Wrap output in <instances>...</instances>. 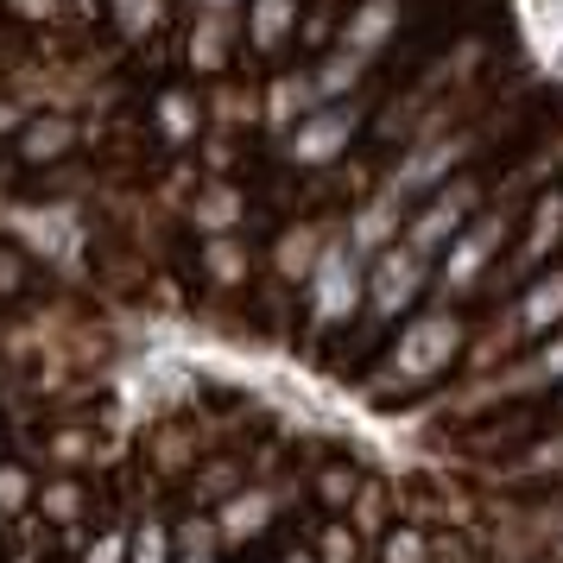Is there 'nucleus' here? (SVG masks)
Wrapping results in <instances>:
<instances>
[{
    "instance_id": "obj_4",
    "label": "nucleus",
    "mask_w": 563,
    "mask_h": 563,
    "mask_svg": "<svg viewBox=\"0 0 563 563\" xmlns=\"http://www.w3.org/2000/svg\"><path fill=\"white\" fill-rule=\"evenodd\" d=\"M431 279H437V266L399 241V247H386V254L367 266V310H374L380 323H393V317H406V310L418 305V291Z\"/></svg>"
},
{
    "instance_id": "obj_25",
    "label": "nucleus",
    "mask_w": 563,
    "mask_h": 563,
    "mask_svg": "<svg viewBox=\"0 0 563 563\" xmlns=\"http://www.w3.org/2000/svg\"><path fill=\"white\" fill-rule=\"evenodd\" d=\"M32 507V475L20 462H0V519L7 512H26Z\"/></svg>"
},
{
    "instance_id": "obj_18",
    "label": "nucleus",
    "mask_w": 563,
    "mask_h": 563,
    "mask_svg": "<svg viewBox=\"0 0 563 563\" xmlns=\"http://www.w3.org/2000/svg\"><path fill=\"white\" fill-rule=\"evenodd\" d=\"M323 247H330V241H323L317 229H291V234L279 241V254H273V260H279V273H285V279H305V285H310L317 260H323Z\"/></svg>"
},
{
    "instance_id": "obj_19",
    "label": "nucleus",
    "mask_w": 563,
    "mask_h": 563,
    "mask_svg": "<svg viewBox=\"0 0 563 563\" xmlns=\"http://www.w3.org/2000/svg\"><path fill=\"white\" fill-rule=\"evenodd\" d=\"M158 128H165V140H172V146L197 140V128H203V108H197V96L165 89V96H158Z\"/></svg>"
},
{
    "instance_id": "obj_27",
    "label": "nucleus",
    "mask_w": 563,
    "mask_h": 563,
    "mask_svg": "<svg viewBox=\"0 0 563 563\" xmlns=\"http://www.w3.org/2000/svg\"><path fill=\"white\" fill-rule=\"evenodd\" d=\"M317 563H361L355 526H330V532H323V544H317Z\"/></svg>"
},
{
    "instance_id": "obj_15",
    "label": "nucleus",
    "mask_w": 563,
    "mask_h": 563,
    "mask_svg": "<svg viewBox=\"0 0 563 563\" xmlns=\"http://www.w3.org/2000/svg\"><path fill=\"white\" fill-rule=\"evenodd\" d=\"M563 247V190H551L544 203H538L532 229H526V247H519V266H538V260H551Z\"/></svg>"
},
{
    "instance_id": "obj_30",
    "label": "nucleus",
    "mask_w": 563,
    "mask_h": 563,
    "mask_svg": "<svg viewBox=\"0 0 563 563\" xmlns=\"http://www.w3.org/2000/svg\"><path fill=\"white\" fill-rule=\"evenodd\" d=\"M526 468H532V475H563V437L538 443V456H526Z\"/></svg>"
},
{
    "instance_id": "obj_11",
    "label": "nucleus",
    "mask_w": 563,
    "mask_h": 563,
    "mask_svg": "<svg viewBox=\"0 0 563 563\" xmlns=\"http://www.w3.org/2000/svg\"><path fill=\"white\" fill-rule=\"evenodd\" d=\"M298 32V0H247V38L254 52H279Z\"/></svg>"
},
{
    "instance_id": "obj_37",
    "label": "nucleus",
    "mask_w": 563,
    "mask_h": 563,
    "mask_svg": "<svg viewBox=\"0 0 563 563\" xmlns=\"http://www.w3.org/2000/svg\"><path fill=\"white\" fill-rule=\"evenodd\" d=\"M285 563H317V558H305V551H291V558H285Z\"/></svg>"
},
{
    "instance_id": "obj_8",
    "label": "nucleus",
    "mask_w": 563,
    "mask_h": 563,
    "mask_svg": "<svg viewBox=\"0 0 563 563\" xmlns=\"http://www.w3.org/2000/svg\"><path fill=\"white\" fill-rule=\"evenodd\" d=\"M406 209H411V197L380 190L367 209H355V216H349V247H355V254H367V260H380L386 247H399V241H406V229H411Z\"/></svg>"
},
{
    "instance_id": "obj_7",
    "label": "nucleus",
    "mask_w": 563,
    "mask_h": 563,
    "mask_svg": "<svg viewBox=\"0 0 563 563\" xmlns=\"http://www.w3.org/2000/svg\"><path fill=\"white\" fill-rule=\"evenodd\" d=\"M475 153V133H450V140H424V146H418V153L406 158V165H399V172H393V190H399V197H418V190H443V184H450V172H456L462 158Z\"/></svg>"
},
{
    "instance_id": "obj_3",
    "label": "nucleus",
    "mask_w": 563,
    "mask_h": 563,
    "mask_svg": "<svg viewBox=\"0 0 563 563\" xmlns=\"http://www.w3.org/2000/svg\"><path fill=\"white\" fill-rule=\"evenodd\" d=\"M475 216H482V190H475L468 178L443 184V190H437L431 203H424L418 216H411L406 247H411V254H424V260H443V254H450V247L462 241V229H468Z\"/></svg>"
},
{
    "instance_id": "obj_20",
    "label": "nucleus",
    "mask_w": 563,
    "mask_h": 563,
    "mask_svg": "<svg viewBox=\"0 0 563 563\" xmlns=\"http://www.w3.org/2000/svg\"><path fill=\"white\" fill-rule=\"evenodd\" d=\"M222 57H229V13H203L197 32H190V64L197 70H222Z\"/></svg>"
},
{
    "instance_id": "obj_24",
    "label": "nucleus",
    "mask_w": 563,
    "mask_h": 563,
    "mask_svg": "<svg viewBox=\"0 0 563 563\" xmlns=\"http://www.w3.org/2000/svg\"><path fill=\"white\" fill-rule=\"evenodd\" d=\"M380 563H431V551L411 526H393V532H380Z\"/></svg>"
},
{
    "instance_id": "obj_6",
    "label": "nucleus",
    "mask_w": 563,
    "mask_h": 563,
    "mask_svg": "<svg viewBox=\"0 0 563 563\" xmlns=\"http://www.w3.org/2000/svg\"><path fill=\"white\" fill-rule=\"evenodd\" d=\"M355 128H361L355 102H349V108H317L305 128L285 133V158H291V165H305V172H323V165H335V158L355 146Z\"/></svg>"
},
{
    "instance_id": "obj_32",
    "label": "nucleus",
    "mask_w": 563,
    "mask_h": 563,
    "mask_svg": "<svg viewBox=\"0 0 563 563\" xmlns=\"http://www.w3.org/2000/svg\"><path fill=\"white\" fill-rule=\"evenodd\" d=\"M178 563H216V551H209V532H203V526L184 538V558H178Z\"/></svg>"
},
{
    "instance_id": "obj_36",
    "label": "nucleus",
    "mask_w": 563,
    "mask_h": 563,
    "mask_svg": "<svg viewBox=\"0 0 563 563\" xmlns=\"http://www.w3.org/2000/svg\"><path fill=\"white\" fill-rule=\"evenodd\" d=\"M197 7H203V13H229L234 0H197Z\"/></svg>"
},
{
    "instance_id": "obj_2",
    "label": "nucleus",
    "mask_w": 563,
    "mask_h": 563,
    "mask_svg": "<svg viewBox=\"0 0 563 563\" xmlns=\"http://www.w3.org/2000/svg\"><path fill=\"white\" fill-rule=\"evenodd\" d=\"M462 349V323L456 317H418L406 335H399V349L386 355L380 367V386H418V380H437Z\"/></svg>"
},
{
    "instance_id": "obj_31",
    "label": "nucleus",
    "mask_w": 563,
    "mask_h": 563,
    "mask_svg": "<svg viewBox=\"0 0 563 563\" xmlns=\"http://www.w3.org/2000/svg\"><path fill=\"white\" fill-rule=\"evenodd\" d=\"M349 494H355V475L349 468H330L323 475V507H349Z\"/></svg>"
},
{
    "instance_id": "obj_39",
    "label": "nucleus",
    "mask_w": 563,
    "mask_h": 563,
    "mask_svg": "<svg viewBox=\"0 0 563 563\" xmlns=\"http://www.w3.org/2000/svg\"><path fill=\"white\" fill-rule=\"evenodd\" d=\"M0 563H7V544H0Z\"/></svg>"
},
{
    "instance_id": "obj_28",
    "label": "nucleus",
    "mask_w": 563,
    "mask_h": 563,
    "mask_svg": "<svg viewBox=\"0 0 563 563\" xmlns=\"http://www.w3.org/2000/svg\"><path fill=\"white\" fill-rule=\"evenodd\" d=\"M133 563H172V538L158 519H146L140 532H133Z\"/></svg>"
},
{
    "instance_id": "obj_16",
    "label": "nucleus",
    "mask_w": 563,
    "mask_h": 563,
    "mask_svg": "<svg viewBox=\"0 0 563 563\" xmlns=\"http://www.w3.org/2000/svg\"><path fill=\"white\" fill-rule=\"evenodd\" d=\"M393 20H399V7H393V0H367V7H361L355 20H349V32H342V45H349L355 57H374V52L386 45V32H393Z\"/></svg>"
},
{
    "instance_id": "obj_17",
    "label": "nucleus",
    "mask_w": 563,
    "mask_h": 563,
    "mask_svg": "<svg viewBox=\"0 0 563 563\" xmlns=\"http://www.w3.org/2000/svg\"><path fill=\"white\" fill-rule=\"evenodd\" d=\"M190 222H197V229H209V241H229V229L241 222V197H234L229 184H209L203 197L190 203Z\"/></svg>"
},
{
    "instance_id": "obj_5",
    "label": "nucleus",
    "mask_w": 563,
    "mask_h": 563,
    "mask_svg": "<svg viewBox=\"0 0 563 563\" xmlns=\"http://www.w3.org/2000/svg\"><path fill=\"white\" fill-rule=\"evenodd\" d=\"M500 247H507V209H482V216L462 229L456 247L437 260V291H443V298H450V291H468V285L494 266Z\"/></svg>"
},
{
    "instance_id": "obj_14",
    "label": "nucleus",
    "mask_w": 563,
    "mask_h": 563,
    "mask_svg": "<svg viewBox=\"0 0 563 563\" xmlns=\"http://www.w3.org/2000/svg\"><path fill=\"white\" fill-rule=\"evenodd\" d=\"M70 146H77V128H70L64 114L26 121V133H20V158H26V165H52V158H64Z\"/></svg>"
},
{
    "instance_id": "obj_34",
    "label": "nucleus",
    "mask_w": 563,
    "mask_h": 563,
    "mask_svg": "<svg viewBox=\"0 0 563 563\" xmlns=\"http://www.w3.org/2000/svg\"><path fill=\"white\" fill-rule=\"evenodd\" d=\"M0 291H20V260L0 247Z\"/></svg>"
},
{
    "instance_id": "obj_26",
    "label": "nucleus",
    "mask_w": 563,
    "mask_h": 563,
    "mask_svg": "<svg viewBox=\"0 0 563 563\" xmlns=\"http://www.w3.org/2000/svg\"><path fill=\"white\" fill-rule=\"evenodd\" d=\"M38 507H45V519H57V526H70L82 512V487L77 482H52L45 494H38Z\"/></svg>"
},
{
    "instance_id": "obj_33",
    "label": "nucleus",
    "mask_w": 563,
    "mask_h": 563,
    "mask_svg": "<svg viewBox=\"0 0 563 563\" xmlns=\"http://www.w3.org/2000/svg\"><path fill=\"white\" fill-rule=\"evenodd\" d=\"M7 7H13L20 20H52V7H57V0H7Z\"/></svg>"
},
{
    "instance_id": "obj_35",
    "label": "nucleus",
    "mask_w": 563,
    "mask_h": 563,
    "mask_svg": "<svg viewBox=\"0 0 563 563\" xmlns=\"http://www.w3.org/2000/svg\"><path fill=\"white\" fill-rule=\"evenodd\" d=\"M0 133H26V121H20V108L0 102Z\"/></svg>"
},
{
    "instance_id": "obj_12",
    "label": "nucleus",
    "mask_w": 563,
    "mask_h": 563,
    "mask_svg": "<svg viewBox=\"0 0 563 563\" xmlns=\"http://www.w3.org/2000/svg\"><path fill=\"white\" fill-rule=\"evenodd\" d=\"M551 323H563V266L544 273V279H532L526 298H519V330L526 335H544Z\"/></svg>"
},
{
    "instance_id": "obj_1",
    "label": "nucleus",
    "mask_w": 563,
    "mask_h": 563,
    "mask_svg": "<svg viewBox=\"0 0 563 563\" xmlns=\"http://www.w3.org/2000/svg\"><path fill=\"white\" fill-rule=\"evenodd\" d=\"M367 266H374V260L355 254L349 234L323 247L317 273H310V323H317V330H342V323L367 305Z\"/></svg>"
},
{
    "instance_id": "obj_21",
    "label": "nucleus",
    "mask_w": 563,
    "mask_h": 563,
    "mask_svg": "<svg viewBox=\"0 0 563 563\" xmlns=\"http://www.w3.org/2000/svg\"><path fill=\"white\" fill-rule=\"evenodd\" d=\"M558 380H563V335L558 342H544V349L512 374V386H558Z\"/></svg>"
},
{
    "instance_id": "obj_22",
    "label": "nucleus",
    "mask_w": 563,
    "mask_h": 563,
    "mask_svg": "<svg viewBox=\"0 0 563 563\" xmlns=\"http://www.w3.org/2000/svg\"><path fill=\"white\" fill-rule=\"evenodd\" d=\"M203 266H209V279H222V285H241V279H247V254H241L234 241H209V247H203Z\"/></svg>"
},
{
    "instance_id": "obj_13",
    "label": "nucleus",
    "mask_w": 563,
    "mask_h": 563,
    "mask_svg": "<svg viewBox=\"0 0 563 563\" xmlns=\"http://www.w3.org/2000/svg\"><path fill=\"white\" fill-rule=\"evenodd\" d=\"M361 70H367V57H355L349 45H335L317 70H310V82H317V96H323V108H342V96H355Z\"/></svg>"
},
{
    "instance_id": "obj_23",
    "label": "nucleus",
    "mask_w": 563,
    "mask_h": 563,
    "mask_svg": "<svg viewBox=\"0 0 563 563\" xmlns=\"http://www.w3.org/2000/svg\"><path fill=\"white\" fill-rule=\"evenodd\" d=\"M108 7H114L121 38H146V32L158 26V0H108Z\"/></svg>"
},
{
    "instance_id": "obj_38",
    "label": "nucleus",
    "mask_w": 563,
    "mask_h": 563,
    "mask_svg": "<svg viewBox=\"0 0 563 563\" xmlns=\"http://www.w3.org/2000/svg\"><path fill=\"white\" fill-rule=\"evenodd\" d=\"M551 558H558V563H563V538H558V551H551Z\"/></svg>"
},
{
    "instance_id": "obj_9",
    "label": "nucleus",
    "mask_w": 563,
    "mask_h": 563,
    "mask_svg": "<svg viewBox=\"0 0 563 563\" xmlns=\"http://www.w3.org/2000/svg\"><path fill=\"white\" fill-rule=\"evenodd\" d=\"M273 512H279V500L266 487H234L229 500L216 507V532L229 538V544H247V538H260L273 526Z\"/></svg>"
},
{
    "instance_id": "obj_10",
    "label": "nucleus",
    "mask_w": 563,
    "mask_h": 563,
    "mask_svg": "<svg viewBox=\"0 0 563 563\" xmlns=\"http://www.w3.org/2000/svg\"><path fill=\"white\" fill-rule=\"evenodd\" d=\"M317 108H323V96H317L310 77H279L266 89V121H273V128H305Z\"/></svg>"
},
{
    "instance_id": "obj_40",
    "label": "nucleus",
    "mask_w": 563,
    "mask_h": 563,
    "mask_svg": "<svg viewBox=\"0 0 563 563\" xmlns=\"http://www.w3.org/2000/svg\"><path fill=\"white\" fill-rule=\"evenodd\" d=\"M77 7H96V0H77Z\"/></svg>"
},
{
    "instance_id": "obj_29",
    "label": "nucleus",
    "mask_w": 563,
    "mask_h": 563,
    "mask_svg": "<svg viewBox=\"0 0 563 563\" xmlns=\"http://www.w3.org/2000/svg\"><path fill=\"white\" fill-rule=\"evenodd\" d=\"M82 563H133V532H102L82 551Z\"/></svg>"
}]
</instances>
